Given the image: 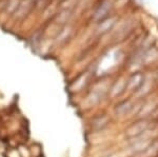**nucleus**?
<instances>
[{"label": "nucleus", "instance_id": "1", "mask_svg": "<svg viewBox=\"0 0 158 157\" xmlns=\"http://www.w3.org/2000/svg\"><path fill=\"white\" fill-rule=\"evenodd\" d=\"M152 121L147 119V118H141L136 121H134L131 126L127 128L126 132V138L129 141L135 140L140 137H144V135L148 133V131L151 129Z\"/></svg>", "mask_w": 158, "mask_h": 157}, {"label": "nucleus", "instance_id": "2", "mask_svg": "<svg viewBox=\"0 0 158 157\" xmlns=\"http://www.w3.org/2000/svg\"><path fill=\"white\" fill-rule=\"evenodd\" d=\"M134 109V103L131 99H123L119 101L115 107V114L117 116H126L132 112Z\"/></svg>", "mask_w": 158, "mask_h": 157}, {"label": "nucleus", "instance_id": "3", "mask_svg": "<svg viewBox=\"0 0 158 157\" xmlns=\"http://www.w3.org/2000/svg\"><path fill=\"white\" fill-rule=\"evenodd\" d=\"M144 81V77L141 73L137 72L135 73L134 75L131 76V78L129 79L128 83H127V88H129V90L134 91V92H137L141 89L142 85H143Z\"/></svg>", "mask_w": 158, "mask_h": 157}, {"label": "nucleus", "instance_id": "4", "mask_svg": "<svg viewBox=\"0 0 158 157\" xmlns=\"http://www.w3.org/2000/svg\"><path fill=\"white\" fill-rule=\"evenodd\" d=\"M109 123V117L106 115L99 116V117L96 118L95 120L93 121V128L95 129L96 131H100L103 130Z\"/></svg>", "mask_w": 158, "mask_h": 157}]
</instances>
